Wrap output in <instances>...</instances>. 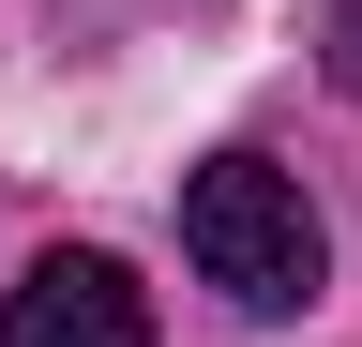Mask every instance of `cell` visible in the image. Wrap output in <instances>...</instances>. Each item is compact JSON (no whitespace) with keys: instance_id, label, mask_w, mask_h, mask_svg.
I'll return each instance as SVG.
<instances>
[{"instance_id":"6da1fadb","label":"cell","mask_w":362,"mask_h":347,"mask_svg":"<svg viewBox=\"0 0 362 347\" xmlns=\"http://www.w3.org/2000/svg\"><path fill=\"white\" fill-rule=\"evenodd\" d=\"M181 242H197V272H211L226 302H257V317L317 302V272H332L302 182H287V166H257V151H211L197 182H181Z\"/></svg>"},{"instance_id":"7a4b0ae2","label":"cell","mask_w":362,"mask_h":347,"mask_svg":"<svg viewBox=\"0 0 362 347\" xmlns=\"http://www.w3.org/2000/svg\"><path fill=\"white\" fill-rule=\"evenodd\" d=\"M0 347H151V302H136L121 257L90 242H45L16 287H0Z\"/></svg>"},{"instance_id":"3957f363","label":"cell","mask_w":362,"mask_h":347,"mask_svg":"<svg viewBox=\"0 0 362 347\" xmlns=\"http://www.w3.org/2000/svg\"><path fill=\"white\" fill-rule=\"evenodd\" d=\"M317 61H332V91L362 106V0H332V46H317Z\"/></svg>"}]
</instances>
